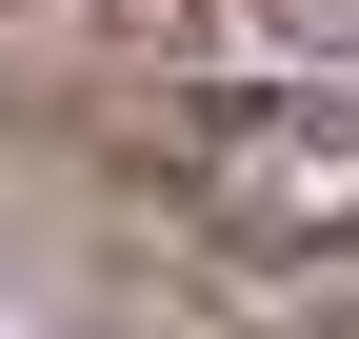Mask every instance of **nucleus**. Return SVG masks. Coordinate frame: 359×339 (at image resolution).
Instances as JSON below:
<instances>
[{
	"label": "nucleus",
	"mask_w": 359,
	"mask_h": 339,
	"mask_svg": "<svg viewBox=\"0 0 359 339\" xmlns=\"http://www.w3.org/2000/svg\"><path fill=\"white\" fill-rule=\"evenodd\" d=\"M180 200L240 260H359V100H200Z\"/></svg>",
	"instance_id": "f257e3e1"
}]
</instances>
